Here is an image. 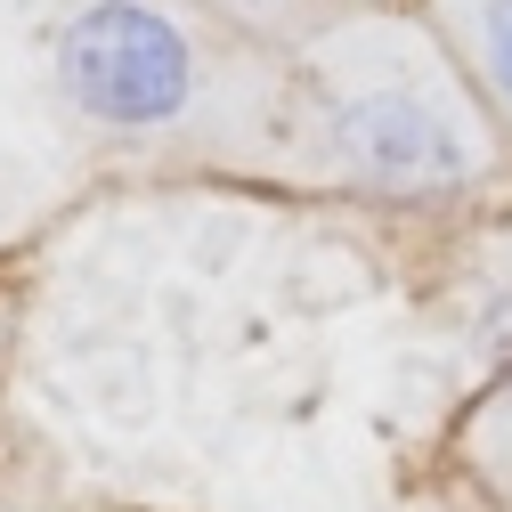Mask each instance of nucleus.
I'll list each match as a JSON object with an SVG mask.
<instances>
[{
    "label": "nucleus",
    "instance_id": "4",
    "mask_svg": "<svg viewBox=\"0 0 512 512\" xmlns=\"http://www.w3.org/2000/svg\"><path fill=\"white\" fill-rule=\"evenodd\" d=\"M456 456H464L472 488H480L496 512H512V366L488 374V391L472 399V415H464V431H456Z\"/></svg>",
    "mask_w": 512,
    "mask_h": 512
},
{
    "label": "nucleus",
    "instance_id": "6",
    "mask_svg": "<svg viewBox=\"0 0 512 512\" xmlns=\"http://www.w3.org/2000/svg\"><path fill=\"white\" fill-rule=\"evenodd\" d=\"M488 358H496V374L512 366V301H496V317H488Z\"/></svg>",
    "mask_w": 512,
    "mask_h": 512
},
{
    "label": "nucleus",
    "instance_id": "3",
    "mask_svg": "<svg viewBox=\"0 0 512 512\" xmlns=\"http://www.w3.org/2000/svg\"><path fill=\"white\" fill-rule=\"evenodd\" d=\"M431 25L456 49V66L472 74L496 131L512 139V0H431Z\"/></svg>",
    "mask_w": 512,
    "mask_h": 512
},
{
    "label": "nucleus",
    "instance_id": "5",
    "mask_svg": "<svg viewBox=\"0 0 512 512\" xmlns=\"http://www.w3.org/2000/svg\"><path fill=\"white\" fill-rule=\"evenodd\" d=\"M204 9H220V17L244 25V33H285V25L326 17V0H204Z\"/></svg>",
    "mask_w": 512,
    "mask_h": 512
},
{
    "label": "nucleus",
    "instance_id": "1",
    "mask_svg": "<svg viewBox=\"0 0 512 512\" xmlns=\"http://www.w3.org/2000/svg\"><path fill=\"white\" fill-rule=\"evenodd\" d=\"M285 131L301 139V163L317 179L382 204L472 196L512 155L439 25L399 9H350L309 33Z\"/></svg>",
    "mask_w": 512,
    "mask_h": 512
},
{
    "label": "nucleus",
    "instance_id": "2",
    "mask_svg": "<svg viewBox=\"0 0 512 512\" xmlns=\"http://www.w3.org/2000/svg\"><path fill=\"white\" fill-rule=\"evenodd\" d=\"M41 66L57 114L131 147L187 139L220 90V49L179 0H57Z\"/></svg>",
    "mask_w": 512,
    "mask_h": 512
}]
</instances>
